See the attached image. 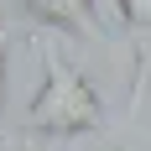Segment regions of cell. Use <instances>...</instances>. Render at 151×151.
I'll use <instances>...</instances> for the list:
<instances>
[{
	"instance_id": "6da1fadb",
	"label": "cell",
	"mask_w": 151,
	"mask_h": 151,
	"mask_svg": "<svg viewBox=\"0 0 151 151\" xmlns=\"http://www.w3.org/2000/svg\"><path fill=\"white\" fill-rule=\"evenodd\" d=\"M31 47H37V63H42V83H37V99L26 109V125L37 136H63V141L99 130L104 125V99L63 58L58 37H31Z\"/></svg>"
},
{
	"instance_id": "277c9868",
	"label": "cell",
	"mask_w": 151,
	"mask_h": 151,
	"mask_svg": "<svg viewBox=\"0 0 151 151\" xmlns=\"http://www.w3.org/2000/svg\"><path fill=\"white\" fill-rule=\"evenodd\" d=\"M5 58H11V37L0 26V109H5Z\"/></svg>"
},
{
	"instance_id": "3957f363",
	"label": "cell",
	"mask_w": 151,
	"mask_h": 151,
	"mask_svg": "<svg viewBox=\"0 0 151 151\" xmlns=\"http://www.w3.org/2000/svg\"><path fill=\"white\" fill-rule=\"evenodd\" d=\"M115 16H120L130 31H146L151 26V0H125V5H115Z\"/></svg>"
},
{
	"instance_id": "5b68a950",
	"label": "cell",
	"mask_w": 151,
	"mask_h": 151,
	"mask_svg": "<svg viewBox=\"0 0 151 151\" xmlns=\"http://www.w3.org/2000/svg\"><path fill=\"white\" fill-rule=\"evenodd\" d=\"M141 151H151V141H146V146H141Z\"/></svg>"
},
{
	"instance_id": "7a4b0ae2",
	"label": "cell",
	"mask_w": 151,
	"mask_h": 151,
	"mask_svg": "<svg viewBox=\"0 0 151 151\" xmlns=\"http://www.w3.org/2000/svg\"><path fill=\"white\" fill-rule=\"evenodd\" d=\"M26 16L31 21H42V26H73L83 31V37H99V42H109L104 31H99V11L94 5H73V0H26Z\"/></svg>"
}]
</instances>
